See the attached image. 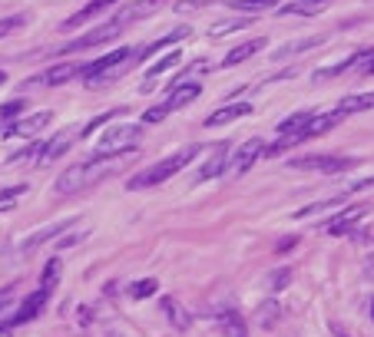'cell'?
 <instances>
[{
	"instance_id": "6da1fadb",
	"label": "cell",
	"mask_w": 374,
	"mask_h": 337,
	"mask_svg": "<svg viewBox=\"0 0 374 337\" xmlns=\"http://www.w3.org/2000/svg\"><path fill=\"white\" fill-rule=\"evenodd\" d=\"M133 153L126 155H93V159H87V162H77L70 165V169H63V175L57 179V192L60 195H73V192H83V189H90V185L103 182L106 175L116 172V165L123 162V159H129Z\"/></svg>"
},
{
	"instance_id": "7a4b0ae2",
	"label": "cell",
	"mask_w": 374,
	"mask_h": 337,
	"mask_svg": "<svg viewBox=\"0 0 374 337\" xmlns=\"http://www.w3.org/2000/svg\"><path fill=\"white\" fill-rule=\"evenodd\" d=\"M202 153V145L199 143H189V145H183L179 153H173V155H166V159H159L156 165H149V169H143V172H136L129 182H126V189H153V185H159V182H166V179H173L176 172H183L186 165L196 159V155Z\"/></svg>"
},
{
	"instance_id": "3957f363",
	"label": "cell",
	"mask_w": 374,
	"mask_h": 337,
	"mask_svg": "<svg viewBox=\"0 0 374 337\" xmlns=\"http://www.w3.org/2000/svg\"><path fill=\"white\" fill-rule=\"evenodd\" d=\"M143 139V126L136 123H116L109 126L100 143H96V155H126V153H136V145Z\"/></svg>"
},
{
	"instance_id": "277c9868",
	"label": "cell",
	"mask_w": 374,
	"mask_h": 337,
	"mask_svg": "<svg viewBox=\"0 0 374 337\" xmlns=\"http://www.w3.org/2000/svg\"><path fill=\"white\" fill-rule=\"evenodd\" d=\"M199 93H202V87L196 83V79H183V83H176V87L169 89V96H166L159 106L146 109V113H143V123H163L169 113L189 106L192 99H199Z\"/></svg>"
},
{
	"instance_id": "5b68a950",
	"label": "cell",
	"mask_w": 374,
	"mask_h": 337,
	"mask_svg": "<svg viewBox=\"0 0 374 337\" xmlns=\"http://www.w3.org/2000/svg\"><path fill=\"white\" fill-rule=\"evenodd\" d=\"M126 23H133V17H129V10H119L113 20H106L103 27H96L90 30L87 37H80V40H70L67 47L60 50V53H80V50H90V47H100V43H106V40H113L119 30L126 27Z\"/></svg>"
},
{
	"instance_id": "8992f818",
	"label": "cell",
	"mask_w": 374,
	"mask_h": 337,
	"mask_svg": "<svg viewBox=\"0 0 374 337\" xmlns=\"http://www.w3.org/2000/svg\"><path fill=\"white\" fill-rule=\"evenodd\" d=\"M358 159H348V155H298L288 162V169H301V172H325V175H335V172H345V169H355Z\"/></svg>"
},
{
	"instance_id": "52a82bcc",
	"label": "cell",
	"mask_w": 374,
	"mask_h": 337,
	"mask_svg": "<svg viewBox=\"0 0 374 337\" xmlns=\"http://www.w3.org/2000/svg\"><path fill=\"white\" fill-rule=\"evenodd\" d=\"M87 67L90 63H53L47 73H40V77L30 79L27 87H63V83H70V79L83 77Z\"/></svg>"
},
{
	"instance_id": "ba28073f",
	"label": "cell",
	"mask_w": 374,
	"mask_h": 337,
	"mask_svg": "<svg viewBox=\"0 0 374 337\" xmlns=\"http://www.w3.org/2000/svg\"><path fill=\"white\" fill-rule=\"evenodd\" d=\"M262 155H265V139H249V143H245L239 153H235V159L229 162L232 175H245L252 165L259 162Z\"/></svg>"
},
{
	"instance_id": "9c48e42d",
	"label": "cell",
	"mask_w": 374,
	"mask_h": 337,
	"mask_svg": "<svg viewBox=\"0 0 374 337\" xmlns=\"http://www.w3.org/2000/svg\"><path fill=\"white\" fill-rule=\"evenodd\" d=\"M73 129H63V133H57L53 139H47V143H40V153H37V159L33 162L37 165H50V162H57L60 155L70 149V143H73Z\"/></svg>"
},
{
	"instance_id": "30bf717a",
	"label": "cell",
	"mask_w": 374,
	"mask_h": 337,
	"mask_svg": "<svg viewBox=\"0 0 374 337\" xmlns=\"http://www.w3.org/2000/svg\"><path fill=\"white\" fill-rule=\"evenodd\" d=\"M229 155H232V143H219V149L205 159V165L199 169V182H209V179H219L225 169H229Z\"/></svg>"
},
{
	"instance_id": "8fae6325",
	"label": "cell",
	"mask_w": 374,
	"mask_h": 337,
	"mask_svg": "<svg viewBox=\"0 0 374 337\" xmlns=\"http://www.w3.org/2000/svg\"><path fill=\"white\" fill-rule=\"evenodd\" d=\"M368 212H371V205H351V209H345L341 215H335V219L325 225V231H328V235H348V231L355 228Z\"/></svg>"
},
{
	"instance_id": "7c38bea8",
	"label": "cell",
	"mask_w": 374,
	"mask_h": 337,
	"mask_svg": "<svg viewBox=\"0 0 374 337\" xmlns=\"http://www.w3.org/2000/svg\"><path fill=\"white\" fill-rule=\"evenodd\" d=\"M73 225V219H67V222H53V225H47V228H37L33 235H27V238L20 241V251L23 255H30V251H37L40 245H47V241H53L57 235H63V231Z\"/></svg>"
},
{
	"instance_id": "4fadbf2b",
	"label": "cell",
	"mask_w": 374,
	"mask_h": 337,
	"mask_svg": "<svg viewBox=\"0 0 374 337\" xmlns=\"http://www.w3.org/2000/svg\"><path fill=\"white\" fill-rule=\"evenodd\" d=\"M47 298H50V291H43V288H37L33 294H27V298L20 301V308H17V314H14V321H10V324L17 328V324H27V321H33L40 311H43Z\"/></svg>"
},
{
	"instance_id": "5bb4252c",
	"label": "cell",
	"mask_w": 374,
	"mask_h": 337,
	"mask_svg": "<svg viewBox=\"0 0 374 337\" xmlns=\"http://www.w3.org/2000/svg\"><path fill=\"white\" fill-rule=\"evenodd\" d=\"M371 60H374V50H358V53H351V57L341 60V63H335V67L315 70V79H331V77H338V73H348V70L361 67V63H371Z\"/></svg>"
},
{
	"instance_id": "9a60e30c",
	"label": "cell",
	"mask_w": 374,
	"mask_h": 337,
	"mask_svg": "<svg viewBox=\"0 0 374 337\" xmlns=\"http://www.w3.org/2000/svg\"><path fill=\"white\" fill-rule=\"evenodd\" d=\"M186 37H192V30L189 27H176L173 33H166L163 40H156V43H149V47H143L139 53H133V60L136 63H143V60H149L153 53H159V50H166V47H173V43H183Z\"/></svg>"
},
{
	"instance_id": "2e32d148",
	"label": "cell",
	"mask_w": 374,
	"mask_h": 337,
	"mask_svg": "<svg viewBox=\"0 0 374 337\" xmlns=\"http://www.w3.org/2000/svg\"><path fill=\"white\" fill-rule=\"evenodd\" d=\"M179 63H183V53H166V57H159L153 63V67L146 70V83H143V93H149V89H153V79H159L163 77V73H169V70H176L179 67Z\"/></svg>"
},
{
	"instance_id": "e0dca14e",
	"label": "cell",
	"mask_w": 374,
	"mask_h": 337,
	"mask_svg": "<svg viewBox=\"0 0 374 337\" xmlns=\"http://www.w3.org/2000/svg\"><path fill=\"white\" fill-rule=\"evenodd\" d=\"M113 4H116V0H90L87 7L80 10V13H73V17H67L60 27H63V30H77V27H83L87 20H93L96 13H103L106 7H113Z\"/></svg>"
},
{
	"instance_id": "ac0fdd59",
	"label": "cell",
	"mask_w": 374,
	"mask_h": 337,
	"mask_svg": "<svg viewBox=\"0 0 374 337\" xmlns=\"http://www.w3.org/2000/svg\"><path fill=\"white\" fill-rule=\"evenodd\" d=\"M265 47V40L255 37V40H245V43H239V47H232L229 53H225V60H222V67H239V63H245L249 57H255L259 50Z\"/></svg>"
},
{
	"instance_id": "d6986e66",
	"label": "cell",
	"mask_w": 374,
	"mask_h": 337,
	"mask_svg": "<svg viewBox=\"0 0 374 337\" xmlns=\"http://www.w3.org/2000/svg\"><path fill=\"white\" fill-rule=\"evenodd\" d=\"M252 113V106L249 103H232V106H222V109H215L212 116H205V126H225V123H235L239 116H249Z\"/></svg>"
},
{
	"instance_id": "ffe728a7",
	"label": "cell",
	"mask_w": 374,
	"mask_h": 337,
	"mask_svg": "<svg viewBox=\"0 0 374 337\" xmlns=\"http://www.w3.org/2000/svg\"><path fill=\"white\" fill-rule=\"evenodd\" d=\"M335 0H292V4H285V10H279V13H298V17H315V13H325L328 7H331Z\"/></svg>"
},
{
	"instance_id": "44dd1931",
	"label": "cell",
	"mask_w": 374,
	"mask_h": 337,
	"mask_svg": "<svg viewBox=\"0 0 374 337\" xmlns=\"http://www.w3.org/2000/svg\"><path fill=\"white\" fill-rule=\"evenodd\" d=\"M163 311H166V318H169V324H173L176 331H186L192 324V314L186 311L183 301H176V298H163Z\"/></svg>"
},
{
	"instance_id": "7402d4cb",
	"label": "cell",
	"mask_w": 374,
	"mask_h": 337,
	"mask_svg": "<svg viewBox=\"0 0 374 337\" xmlns=\"http://www.w3.org/2000/svg\"><path fill=\"white\" fill-rule=\"evenodd\" d=\"M374 109V93H351L338 103V113L341 116H355V113H368Z\"/></svg>"
},
{
	"instance_id": "603a6c76",
	"label": "cell",
	"mask_w": 374,
	"mask_h": 337,
	"mask_svg": "<svg viewBox=\"0 0 374 337\" xmlns=\"http://www.w3.org/2000/svg\"><path fill=\"white\" fill-rule=\"evenodd\" d=\"M325 43V37H305V40H292L285 47H279L272 53V60H288V57H298V53H305V50H315Z\"/></svg>"
},
{
	"instance_id": "cb8c5ba5",
	"label": "cell",
	"mask_w": 374,
	"mask_h": 337,
	"mask_svg": "<svg viewBox=\"0 0 374 337\" xmlns=\"http://www.w3.org/2000/svg\"><path fill=\"white\" fill-rule=\"evenodd\" d=\"M133 50L129 47H119V50H113V53H106V57H100V60H93L87 67V73H83V79L87 77H96V73H103V70H109V67H116V63H123L126 57H129Z\"/></svg>"
},
{
	"instance_id": "d4e9b609",
	"label": "cell",
	"mask_w": 374,
	"mask_h": 337,
	"mask_svg": "<svg viewBox=\"0 0 374 337\" xmlns=\"http://www.w3.org/2000/svg\"><path fill=\"white\" fill-rule=\"evenodd\" d=\"M219 331H222V337H249L245 321H242L235 311H222L219 314Z\"/></svg>"
},
{
	"instance_id": "484cf974",
	"label": "cell",
	"mask_w": 374,
	"mask_h": 337,
	"mask_svg": "<svg viewBox=\"0 0 374 337\" xmlns=\"http://www.w3.org/2000/svg\"><path fill=\"white\" fill-rule=\"evenodd\" d=\"M252 23V17H235V20H219V23H212L209 37H225V33H235V30H245Z\"/></svg>"
},
{
	"instance_id": "4316f807",
	"label": "cell",
	"mask_w": 374,
	"mask_h": 337,
	"mask_svg": "<svg viewBox=\"0 0 374 337\" xmlns=\"http://www.w3.org/2000/svg\"><path fill=\"white\" fill-rule=\"evenodd\" d=\"M232 10H249V13H262V10H275L279 0H229Z\"/></svg>"
},
{
	"instance_id": "83f0119b",
	"label": "cell",
	"mask_w": 374,
	"mask_h": 337,
	"mask_svg": "<svg viewBox=\"0 0 374 337\" xmlns=\"http://www.w3.org/2000/svg\"><path fill=\"white\" fill-rule=\"evenodd\" d=\"M275 321H279V301H265L259 308V314H255V324L259 328H272Z\"/></svg>"
},
{
	"instance_id": "f1b7e54d",
	"label": "cell",
	"mask_w": 374,
	"mask_h": 337,
	"mask_svg": "<svg viewBox=\"0 0 374 337\" xmlns=\"http://www.w3.org/2000/svg\"><path fill=\"white\" fill-rule=\"evenodd\" d=\"M60 281V258H50L47 268H43V275H40V288L43 291H53Z\"/></svg>"
},
{
	"instance_id": "f546056e",
	"label": "cell",
	"mask_w": 374,
	"mask_h": 337,
	"mask_svg": "<svg viewBox=\"0 0 374 337\" xmlns=\"http://www.w3.org/2000/svg\"><path fill=\"white\" fill-rule=\"evenodd\" d=\"M156 291H159V281H156V278H143V281H136L133 288H129V294H133L136 301H146V298H153Z\"/></svg>"
},
{
	"instance_id": "4dcf8cb0",
	"label": "cell",
	"mask_w": 374,
	"mask_h": 337,
	"mask_svg": "<svg viewBox=\"0 0 374 337\" xmlns=\"http://www.w3.org/2000/svg\"><path fill=\"white\" fill-rule=\"evenodd\" d=\"M308 116H311L308 109H301V113H292L288 119H282V123H279V133L288 136V133H295V129H301V126L308 123Z\"/></svg>"
},
{
	"instance_id": "1f68e13d",
	"label": "cell",
	"mask_w": 374,
	"mask_h": 337,
	"mask_svg": "<svg viewBox=\"0 0 374 337\" xmlns=\"http://www.w3.org/2000/svg\"><path fill=\"white\" fill-rule=\"evenodd\" d=\"M338 202H341V195H331V199H325V202H315V205H308V209H301V212H295V219H308V215L328 212V209H335Z\"/></svg>"
},
{
	"instance_id": "d6a6232c",
	"label": "cell",
	"mask_w": 374,
	"mask_h": 337,
	"mask_svg": "<svg viewBox=\"0 0 374 337\" xmlns=\"http://www.w3.org/2000/svg\"><path fill=\"white\" fill-rule=\"evenodd\" d=\"M27 192V185H14V189H4L0 192V212H7V209H14L17 205V199Z\"/></svg>"
},
{
	"instance_id": "836d02e7",
	"label": "cell",
	"mask_w": 374,
	"mask_h": 337,
	"mask_svg": "<svg viewBox=\"0 0 374 337\" xmlns=\"http://www.w3.org/2000/svg\"><path fill=\"white\" fill-rule=\"evenodd\" d=\"M123 113H126V109H116V113H103V116H96L93 123H87L83 129H80V136H93L96 129H100V126H106L109 119H113V116H123Z\"/></svg>"
},
{
	"instance_id": "e575fe53",
	"label": "cell",
	"mask_w": 374,
	"mask_h": 337,
	"mask_svg": "<svg viewBox=\"0 0 374 337\" xmlns=\"http://www.w3.org/2000/svg\"><path fill=\"white\" fill-rule=\"evenodd\" d=\"M23 23H27L23 13H17V17H4V20H0V40L7 37V33H14L17 27H23Z\"/></svg>"
},
{
	"instance_id": "d590c367",
	"label": "cell",
	"mask_w": 374,
	"mask_h": 337,
	"mask_svg": "<svg viewBox=\"0 0 374 337\" xmlns=\"http://www.w3.org/2000/svg\"><path fill=\"white\" fill-rule=\"evenodd\" d=\"M23 106H27L23 99H10V103L0 106V119H17V113H23Z\"/></svg>"
},
{
	"instance_id": "8d00e7d4",
	"label": "cell",
	"mask_w": 374,
	"mask_h": 337,
	"mask_svg": "<svg viewBox=\"0 0 374 337\" xmlns=\"http://www.w3.org/2000/svg\"><path fill=\"white\" fill-rule=\"evenodd\" d=\"M272 291H279L285 288V284H292V268H279V271H272Z\"/></svg>"
},
{
	"instance_id": "74e56055",
	"label": "cell",
	"mask_w": 374,
	"mask_h": 337,
	"mask_svg": "<svg viewBox=\"0 0 374 337\" xmlns=\"http://www.w3.org/2000/svg\"><path fill=\"white\" fill-rule=\"evenodd\" d=\"M202 7H212V0H179L176 13H192V10H202Z\"/></svg>"
},
{
	"instance_id": "f35d334b",
	"label": "cell",
	"mask_w": 374,
	"mask_h": 337,
	"mask_svg": "<svg viewBox=\"0 0 374 337\" xmlns=\"http://www.w3.org/2000/svg\"><path fill=\"white\" fill-rule=\"evenodd\" d=\"M365 189H374V175H365V179L351 182V185L345 189V195H351V192H365Z\"/></svg>"
},
{
	"instance_id": "ab89813d",
	"label": "cell",
	"mask_w": 374,
	"mask_h": 337,
	"mask_svg": "<svg viewBox=\"0 0 374 337\" xmlns=\"http://www.w3.org/2000/svg\"><path fill=\"white\" fill-rule=\"evenodd\" d=\"M87 238V231H77V235H70V238H60L57 241V248L63 251V248H73V245H77V241H83Z\"/></svg>"
},
{
	"instance_id": "60d3db41",
	"label": "cell",
	"mask_w": 374,
	"mask_h": 337,
	"mask_svg": "<svg viewBox=\"0 0 374 337\" xmlns=\"http://www.w3.org/2000/svg\"><path fill=\"white\" fill-rule=\"evenodd\" d=\"M295 245H298V235H288V238L279 241V248H275V251H279V255H288V251L295 248Z\"/></svg>"
},
{
	"instance_id": "b9f144b4",
	"label": "cell",
	"mask_w": 374,
	"mask_h": 337,
	"mask_svg": "<svg viewBox=\"0 0 374 337\" xmlns=\"http://www.w3.org/2000/svg\"><path fill=\"white\" fill-rule=\"evenodd\" d=\"M10 298H14V284H7V288H0V311L10 304Z\"/></svg>"
},
{
	"instance_id": "7bdbcfd3",
	"label": "cell",
	"mask_w": 374,
	"mask_h": 337,
	"mask_svg": "<svg viewBox=\"0 0 374 337\" xmlns=\"http://www.w3.org/2000/svg\"><path fill=\"white\" fill-rule=\"evenodd\" d=\"M365 278H374V251L365 258Z\"/></svg>"
},
{
	"instance_id": "ee69618b",
	"label": "cell",
	"mask_w": 374,
	"mask_h": 337,
	"mask_svg": "<svg viewBox=\"0 0 374 337\" xmlns=\"http://www.w3.org/2000/svg\"><path fill=\"white\" fill-rule=\"evenodd\" d=\"M10 328H14V324H4V321H0V337H10Z\"/></svg>"
},
{
	"instance_id": "f6af8a7d",
	"label": "cell",
	"mask_w": 374,
	"mask_h": 337,
	"mask_svg": "<svg viewBox=\"0 0 374 337\" xmlns=\"http://www.w3.org/2000/svg\"><path fill=\"white\" fill-rule=\"evenodd\" d=\"M4 83H7V73H4V70H0V87H4Z\"/></svg>"
},
{
	"instance_id": "bcb514c9",
	"label": "cell",
	"mask_w": 374,
	"mask_h": 337,
	"mask_svg": "<svg viewBox=\"0 0 374 337\" xmlns=\"http://www.w3.org/2000/svg\"><path fill=\"white\" fill-rule=\"evenodd\" d=\"M371 318H374V304H371Z\"/></svg>"
}]
</instances>
